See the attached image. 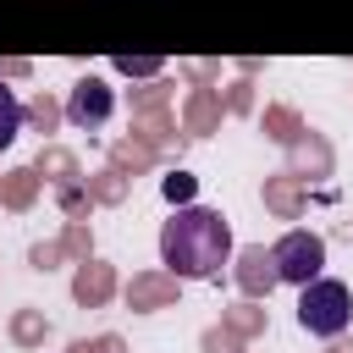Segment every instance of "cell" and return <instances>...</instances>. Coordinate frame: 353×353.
<instances>
[{
	"mask_svg": "<svg viewBox=\"0 0 353 353\" xmlns=\"http://www.w3.org/2000/svg\"><path fill=\"white\" fill-rule=\"evenodd\" d=\"M22 121H28V110H22V99L0 83V149H11L17 143V132H22Z\"/></svg>",
	"mask_w": 353,
	"mask_h": 353,
	"instance_id": "5b68a950",
	"label": "cell"
},
{
	"mask_svg": "<svg viewBox=\"0 0 353 353\" xmlns=\"http://www.w3.org/2000/svg\"><path fill=\"white\" fill-rule=\"evenodd\" d=\"M193 188H199V182H193V176H188V171H171V176H165V182H160V193H165V199H171V204H176V210H182V204H188V199H193Z\"/></svg>",
	"mask_w": 353,
	"mask_h": 353,
	"instance_id": "52a82bcc",
	"label": "cell"
},
{
	"mask_svg": "<svg viewBox=\"0 0 353 353\" xmlns=\"http://www.w3.org/2000/svg\"><path fill=\"white\" fill-rule=\"evenodd\" d=\"M270 276L276 281H292V287H309L314 276H325V237L314 232H281L276 248H270Z\"/></svg>",
	"mask_w": 353,
	"mask_h": 353,
	"instance_id": "3957f363",
	"label": "cell"
},
{
	"mask_svg": "<svg viewBox=\"0 0 353 353\" xmlns=\"http://www.w3.org/2000/svg\"><path fill=\"white\" fill-rule=\"evenodd\" d=\"M110 66H116V72H127V77H154L165 61H160V55H116Z\"/></svg>",
	"mask_w": 353,
	"mask_h": 353,
	"instance_id": "8992f818",
	"label": "cell"
},
{
	"mask_svg": "<svg viewBox=\"0 0 353 353\" xmlns=\"http://www.w3.org/2000/svg\"><path fill=\"white\" fill-rule=\"evenodd\" d=\"M298 325L309 336H342L353 325V292L336 276H314L309 287H298Z\"/></svg>",
	"mask_w": 353,
	"mask_h": 353,
	"instance_id": "7a4b0ae2",
	"label": "cell"
},
{
	"mask_svg": "<svg viewBox=\"0 0 353 353\" xmlns=\"http://www.w3.org/2000/svg\"><path fill=\"white\" fill-rule=\"evenodd\" d=\"M226 259H232V226H226L221 210L182 204L160 226V265L176 281H210V276H221Z\"/></svg>",
	"mask_w": 353,
	"mask_h": 353,
	"instance_id": "6da1fadb",
	"label": "cell"
},
{
	"mask_svg": "<svg viewBox=\"0 0 353 353\" xmlns=\"http://www.w3.org/2000/svg\"><path fill=\"white\" fill-rule=\"evenodd\" d=\"M110 110H116V94L105 88V77H77V83H72V94H66V121H72L77 132H99V127L110 121Z\"/></svg>",
	"mask_w": 353,
	"mask_h": 353,
	"instance_id": "277c9868",
	"label": "cell"
}]
</instances>
